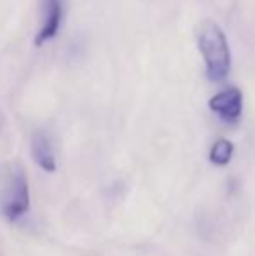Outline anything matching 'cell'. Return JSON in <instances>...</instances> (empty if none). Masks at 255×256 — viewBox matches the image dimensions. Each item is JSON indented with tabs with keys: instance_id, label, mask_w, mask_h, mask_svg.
<instances>
[{
	"instance_id": "1",
	"label": "cell",
	"mask_w": 255,
	"mask_h": 256,
	"mask_svg": "<svg viewBox=\"0 0 255 256\" xmlns=\"http://www.w3.org/2000/svg\"><path fill=\"white\" fill-rule=\"evenodd\" d=\"M197 46L204 58L208 78L211 82L224 80L231 68V51L222 28L213 21H204L197 34Z\"/></svg>"
},
{
	"instance_id": "2",
	"label": "cell",
	"mask_w": 255,
	"mask_h": 256,
	"mask_svg": "<svg viewBox=\"0 0 255 256\" xmlns=\"http://www.w3.org/2000/svg\"><path fill=\"white\" fill-rule=\"evenodd\" d=\"M28 208H30V190H28L27 176L20 169L13 176V182L2 199V214L11 222H16L28 211Z\"/></svg>"
},
{
	"instance_id": "3",
	"label": "cell",
	"mask_w": 255,
	"mask_h": 256,
	"mask_svg": "<svg viewBox=\"0 0 255 256\" xmlns=\"http://www.w3.org/2000/svg\"><path fill=\"white\" fill-rule=\"evenodd\" d=\"M210 108L225 122H236L243 112V94L238 88H229L210 100Z\"/></svg>"
},
{
	"instance_id": "4",
	"label": "cell",
	"mask_w": 255,
	"mask_h": 256,
	"mask_svg": "<svg viewBox=\"0 0 255 256\" xmlns=\"http://www.w3.org/2000/svg\"><path fill=\"white\" fill-rule=\"evenodd\" d=\"M63 20V0H46L44 2V23L35 37V46H44L53 40L62 26Z\"/></svg>"
},
{
	"instance_id": "5",
	"label": "cell",
	"mask_w": 255,
	"mask_h": 256,
	"mask_svg": "<svg viewBox=\"0 0 255 256\" xmlns=\"http://www.w3.org/2000/svg\"><path fill=\"white\" fill-rule=\"evenodd\" d=\"M32 154H34L35 162H37L44 171L55 172V169H56L55 152H53L51 143H49L48 136H46L44 132H35L34 134V140H32Z\"/></svg>"
},
{
	"instance_id": "6",
	"label": "cell",
	"mask_w": 255,
	"mask_h": 256,
	"mask_svg": "<svg viewBox=\"0 0 255 256\" xmlns=\"http://www.w3.org/2000/svg\"><path fill=\"white\" fill-rule=\"evenodd\" d=\"M232 150H234V146H232L231 142H227V140H218V142L213 143V146H211V150H210V160L217 166L229 164V160H231V157H232Z\"/></svg>"
}]
</instances>
